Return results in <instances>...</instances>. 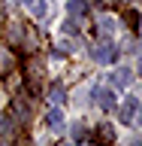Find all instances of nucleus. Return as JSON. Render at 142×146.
<instances>
[{"mask_svg": "<svg viewBox=\"0 0 142 146\" xmlns=\"http://www.w3.org/2000/svg\"><path fill=\"white\" fill-rule=\"evenodd\" d=\"M91 58H94L97 64H112V61L118 58V49H115L112 43H106V40H103V43H97L94 49H91Z\"/></svg>", "mask_w": 142, "mask_h": 146, "instance_id": "obj_1", "label": "nucleus"}, {"mask_svg": "<svg viewBox=\"0 0 142 146\" xmlns=\"http://www.w3.org/2000/svg\"><path fill=\"white\" fill-rule=\"evenodd\" d=\"M136 113H139V98H124V104L118 110V122H121V125H133Z\"/></svg>", "mask_w": 142, "mask_h": 146, "instance_id": "obj_2", "label": "nucleus"}, {"mask_svg": "<svg viewBox=\"0 0 142 146\" xmlns=\"http://www.w3.org/2000/svg\"><path fill=\"white\" fill-rule=\"evenodd\" d=\"M130 82H133V73L127 70V67H118V70L112 73V85H115V88H127Z\"/></svg>", "mask_w": 142, "mask_h": 146, "instance_id": "obj_3", "label": "nucleus"}, {"mask_svg": "<svg viewBox=\"0 0 142 146\" xmlns=\"http://www.w3.org/2000/svg\"><path fill=\"white\" fill-rule=\"evenodd\" d=\"M45 125L52 128V131H61V128H63V113H61L58 107L48 110V113H45Z\"/></svg>", "mask_w": 142, "mask_h": 146, "instance_id": "obj_4", "label": "nucleus"}, {"mask_svg": "<svg viewBox=\"0 0 142 146\" xmlns=\"http://www.w3.org/2000/svg\"><path fill=\"white\" fill-rule=\"evenodd\" d=\"M94 98H97V104H100V107H106V110H112V107H115V94H112V91L94 88Z\"/></svg>", "mask_w": 142, "mask_h": 146, "instance_id": "obj_5", "label": "nucleus"}, {"mask_svg": "<svg viewBox=\"0 0 142 146\" xmlns=\"http://www.w3.org/2000/svg\"><path fill=\"white\" fill-rule=\"evenodd\" d=\"M12 67H15L12 52H9V49H0V73H12Z\"/></svg>", "mask_w": 142, "mask_h": 146, "instance_id": "obj_6", "label": "nucleus"}, {"mask_svg": "<svg viewBox=\"0 0 142 146\" xmlns=\"http://www.w3.org/2000/svg\"><path fill=\"white\" fill-rule=\"evenodd\" d=\"M124 18H127V25H130V31H136V27H139V12H136V9H127Z\"/></svg>", "mask_w": 142, "mask_h": 146, "instance_id": "obj_7", "label": "nucleus"}, {"mask_svg": "<svg viewBox=\"0 0 142 146\" xmlns=\"http://www.w3.org/2000/svg\"><path fill=\"white\" fill-rule=\"evenodd\" d=\"M9 40H12V43H18V40H24V27L12 25V27H9Z\"/></svg>", "mask_w": 142, "mask_h": 146, "instance_id": "obj_8", "label": "nucleus"}, {"mask_svg": "<svg viewBox=\"0 0 142 146\" xmlns=\"http://www.w3.org/2000/svg\"><path fill=\"white\" fill-rule=\"evenodd\" d=\"M30 6H33V15H45V12H48L45 0H30Z\"/></svg>", "mask_w": 142, "mask_h": 146, "instance_id": "obj_9", "label": "nucleus"}, {"mask_svg": "<svg viewBox=\"0 0 142 146\" xmlns=\"http://www.w3.org/2000/svg\"><path fill=\"white\" fill-rule=\"evenodd\" d=\"M63 34H79V21L76 18H67L63 21Z\"/></svg>", "mask_w": 142, "mask_h": 146, "instance_id": "obj_10", "label": "nucleus"}, {"mask_svg": "<svg viewBox=\"0 0 142 146\" xmlns=\"http://www.w3.org/2000/svg\"><path fill=\"white\" fill-rule=\"evenodd\" d=\"M85 9H88V6H85V0H73V3H70V12H76V15H82Z\"/></svg>", "mask_w": 142, "mask_h": 146, "instance_id": "obj_11", "label": "nucleus"}, {"mask_svg": "<svg viewBox=\"0 0 142 146\" xmlns=\"http://www.w3.org/2000/svg\"><path fill=\"white\" fill-rule=\"evenodd\" d=\"M52 100H54V104H61V100H63V88L54 85V88H52Z\"/></svg>", "mask_w": 142, "mask_h": 146, "instance_id": "obj_12", "label": "nucleus"}, {"mask_svg": "<svg viewBox=\"0 0 142 146\" xmlns=\"http://www.w3.org/2000/svg\"><path fill=\"white\" fill-rule=\"evenodd\" d=\"M18 3H30V0H18Z\"/></svg>", "mask_w": 142, "mask_h": 146, "instance_id": "obj_13", "label": "nucleus"}]
</instances>
